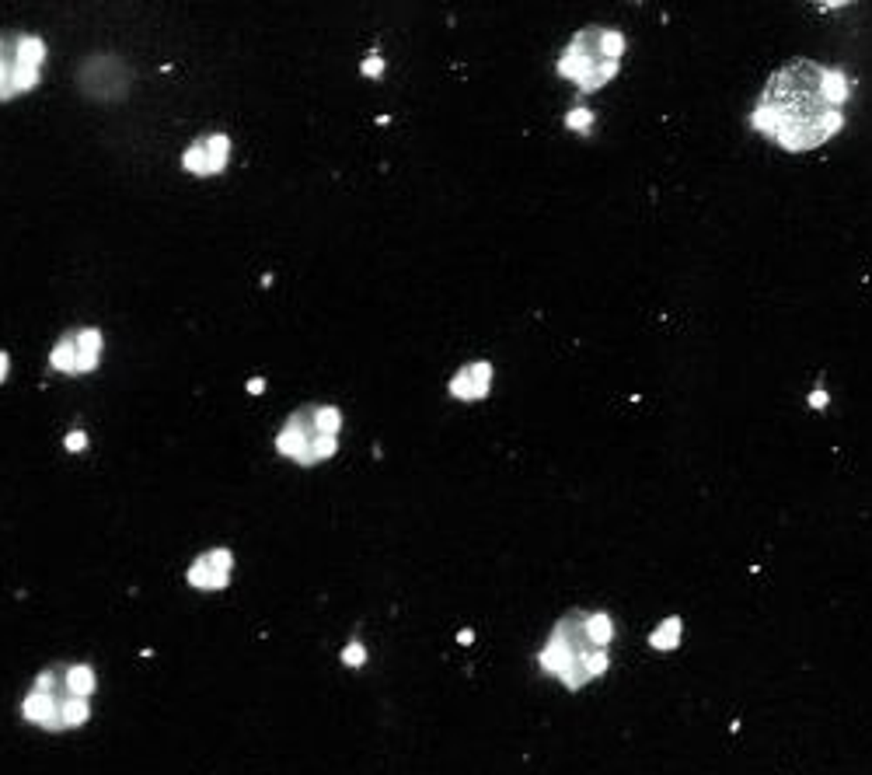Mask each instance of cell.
Instances as JSON below:
<instances>
[{"label":"cell","instance_id":"1","mask_svg":"<svg viewBox=\"0 0 872 775\" xmlns=\"http://www.w3.org/2000/svg\"><path fill=\"white\" fill-rule=\"evenodd\" d=\"M848 77L813 60L778 66L760 91L751 126L785 150H813L830 140L844 122Z\"/></svg>","mask_w":872,"mask_h":775},{"label":"cell","instance_id":"2","mask_svg":"<svg viewBox=\"0 0 872 775\" xmlns=\"http://www.w3.org/2000/svg\"><path fill=\"white\" fill-rule=\"evenodd\" d=\"M611 643V618L593 611H569L559 618L548 646L541 650V667L555 674L566 688H583L590 678L604 674Z\"/></svg>","mask_w":872,"mask_h":775},{"label":"cell","instance_id":"3","mask_svg":"<svg viewBox=\"0 0 872 775\" xmlns=\"http://www.w3.org/2000/svg\"><path fill=\"white\" fill-rule=\"evenodd\" d=\"M91 692L95 670L88 663H53L35 678L21 713L42 730H73L91 716Z\"/></svg>","mask_w":872,"mask_h":775},{"label":"cell","instance_id":"4","mask_svg":"<svg viewBox=\"0 0 872 775\" xmlns=\"http://www.w3.org/2000/svg\"><path fill=\"white\" fill-rule=\"evenodd\" d=\"M339 430H342V413L335 406H318V402L300 406L280 426L276 451L283 458L297 461V465H304V468L321 465V461H328L335 454Z\"/></svg>","mask_w":872,"mask_h":775},{"label":"cell","instance_id":"5","mask_svg":"<svg viewBox=\"0 0 872 775\" xmlns=\"http://www.w3.org/2000/svg\"><path fill=\"white\" fill-rule=\"evenodd\" d=\"M621 57H625L621 32L604 28V25H590V28H583L580 35L562 49L559 73L566 81H573L580 91H593V88H604L614 77Z\"/></svg>","mask_w":872,"mask_h":775},{"label":"cell","instance_id":"6","mask_svg":"<svg viewBox=\"0 0 872 775\" xmlns=\"http://www.w3.org/2000/svg\"><path fill=\"white\" fill-rule=\"evenodd\" d=\"M46 60V42L32 32H4L0 35V102H14L32 91Z\"/></svg>","mask_w":872,"mask_h":775},{"label":"cell","instance_id":"7","mask_svg":"<svg viewBox=\"0 0 872 775\" xmlns=\"http://www.w3.org/2000/svg\"><path fill=\"white\" fill-rule=\"evenodd\" d=\"M102 350H105L102 332L80 325V329H70V332H63L56 339V346L49 353V367L63 370V374H73V377L77 374H91L98 367V360H102Z\"/></svg>","mask_w":872,"mask_h":775},{"label":"cell","instance_id":"8","mask_svg":"<svg viewBox=\"0 0 872 775\" xmlns=\"http://www.w3.org/2000/svg\"><path fill=\"white\" fill-rule=\"evenodd\" d=\"M80 91L95 102H116L126 98L129 91V66L119 60V57H91L80 66Z\"/></svg>","mask_w":872,"mask_h":775},{"label":"cell","instance_id":"9","mask_svg":"<svg viewBox=\"0 0 872 775\" xmlns=\"http://www.w3.org/2000/svg\"><path fill=\"white\" fill-rule=\"evenodd\" d=\"M227 161H231V140L224 133H203L181 154V168L192 175H217L227 168Z\"/></svg>","mask_w":872,"mask_h":775},{"label":"cell","instance_id":"10","mask_svg":"<svg viewBox=\"0 0 872 775\" xmlns=\"http://www.w3.org/2000/svg\"><path fill=\"white\" fill-rule=\"evenodd\" d=\"M231 569H234L231 552H227V548H210V552H203V555L189 566V584L199 587V591H220V587H227Z\"/></svg>","mask_w":872,"mask_h":775},{"label":"cell","instance_id":"11","mask_svg":"<svg viewBox=\"0 0 872 775\" xmlns=\"http://www.w3.org/2000/svg\"><path fill=\"white\" fill-rule=\"evenodd\" d=\"M489 381H492V367L474 360V363H465L454 377H450V395L454 398H465V402H474L489 391Z\"/></svg>","mask_w":872,"mask_h":775},{"label":"cell","instance_id":"12","mask_svg":"<svg viewBox=\"0 0 872 775\" xmlns=\"http://www.w3.org/2000/svg\"><path fill=\"white\" fill-rule=\"evenodd\" d=\"M363 656H366V653H363V646H359V643H352L346 653H342V663H349V667H359V663H363Z\"/></svg>","mask_w":872,"mask_h":775},{"label":"cell","instance_id":"13","mask_svg":"<svg viewBox=\"0 0 872 775\" xmlns=\"http://www.w3.org/2000/svg\"><path fill=\"white\" fill-rule=\"evenodd\" d=\"M66 447H70V451H80V447H84V433H70V437H66Z\"/></svg>","mask_w":872,"mask_h":775},{"label":"cell","instance_id":"14","mask_svg":"<svg viewBox=\"0 0 872 775\" xmlns=\"http://www.w3.org/2000/svg\"><path fill=\"white\" fill-rule=\"evenodd\" d=\"M363 70H366V73H377V70H381V60H366L363 63Z\"/></svg>","mask_w":872,"mask_h":775},{"label":"cell","instance_id":"15","mask_svg":"<svg viewBox=\"0 0 872 775\" xmlns=\"http://www.w3.org/2000/svg\"><path fill=\"white\" fill-rule=\"evenodd\" d=\"M7 367H11V363H7V353H0V381L7 377Z\"/></svg>","mask_w":872,"mask_h":775}]
</instances>
